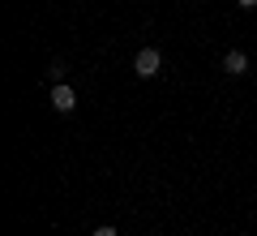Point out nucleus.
Here are the masks:
<instances>
[{
	"label": "nucleus",
	"instance_id": "nucleus-2",
	"mask_svg": "<svg viewBox=\"0 0 257 236\" xmlns=\"http://www.w3.org/2000/svg\"><path fill=\"white\" fill-rule=\"evenodd\" d=\"M52 108L60 112V116H69V112L77 108V91H73L69 82H56V86H52Z\"/></svg>",
	"mask_w": 257,
	"mask_h": 236
},
{
	"label": "nucleus",
	"instance_id": "nucleus-5",
	"mask_svg": "<svg viewBox=\"0 0 257 236\" xmlns=\"http://www.w3.org/2000/svg\"><path fill=\"white\" fill-rule=\"evenodd\" d=\"M94 236H116V227H107V223H103V227H94Z\"/></svg>",
	"mask_w": 257,
	"mask_h": 236
},
{
	"label": "nucleus",
	"instance_id": "nucleus-4",
	"mask_svg": "<svg viewBox=\"0 0 257 236\" xmlns=\"http://www.w3.org/2000/svg\"><path fill=\"white\" fill-rule=\"evenodd\" d=\"M64 73H69V69H64V60H52V64H47V77H52V86L64 82Z\"/></svg>",
	"mask_w": 257,
	"mask_h": 236
},
{
	"label": "nucleus",
	"instance_id": "nucleus-1",
	"mask_svg": "<svg viewBox=\"0 0 257 236\" xmlns=\"http://www.w3.org/2000/svg\"><path fill=\"white\" fill-rule=\"evenodd\" d=\"M133 73H138V77H159V73H163V52H159V47H142V52L133 56Z\"/></svg>",
	"mask_w": 257,
	"mask_h": 236
},
{
	"label": "nucleus",
	"instance_id": "nucleus-6",
	"mask_svg": "<svg viewBox=\"0 0 257 236\" xmlns=\"http://www.w3.org/2000/svg\"><path fill=\"white\" fill-rule=\"evenodd\" d=\"M236 5L240 9H257V0H236Z\"/></svg>",
	"mask_w": 257,
	"mask_h": 236
},
{
	"label": "nucleus",
	"instance_id": "nucleus-3",
	"mask_svg": "<svg viewBox=\"0 0 257 236\" xmlns=\"http://www.w3.org/2000/svg\"><path fill=\"white\" fill-rule=\"evenodd\" d=\"M223 69H227L231 77H244V73H248V56L240 52V47H231V52L223 56Z\"/></svg>",
	"mask_w": 257,
	"mask_h": 236
}]
</instances>
